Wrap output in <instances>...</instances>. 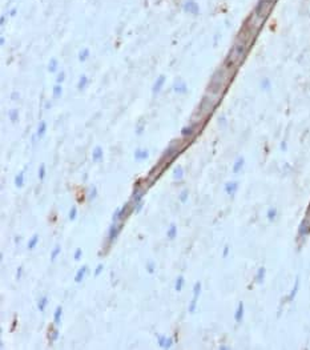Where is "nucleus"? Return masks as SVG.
I'll use <instances>...</instances> for the list:
<instances>
[{"instance_id":"obj_1","label":"nucleus","mask_w":310,"mask_h":350,"mask_svg":"<svg viewBox=\"0 0 310 350\" xmlns=\"http://www.w3.org/2000/svg\"><path fill=\"white\" fill-rule=\"evenodd\" d=\"M131 204L132 202H125L121 208H117V209L114 210V213L112 216V221H113V223H118V221L124 220L127 216H129L132 212L135 210L133 206H131Z\"/></svg>"},{"instance_id":"obj_2","label":"nucleus","mask_w":310,"mask_h":350,"mask_svg":"<svg viewBox=\"0 0 310 350\" xmlns=\"http://www.w3.org/2000/svg\"><path fill=\"white\" fill-rule=\"evenodd\" d=\"M121 229H123V224H118V223H113V224L109 227V229H108V237H107L109 245H110V244H113L114 240H116V238L118 237V234H120Z\"/></svg>"},{"instance_id":"obj_3","label":"nucleus","mask_w":310,"mask_h":350,"mask_svg":"<svg viewBox=\"0 0 310 350\" xmlns=\"http://www.w3.org/2000/svg\"><path fill=\"white\" fill-rule=\"evenodd\" d=\"M87 273H88V266L87 265H84V266H81L80 269L77 270V273H76V276H75V282H81L83 280H84V277L87 276Z\"/></svg>"},{"instance_id":"obj_4","label":"nucleus","mask_w":310,"mask_h":350,"mask_svg":"<svg viewBox=\"0 0 310 350\" xmlns=\"http://www.w3.org/2000/svg\"><path fill=\"white\" fill-rule=\"evenodd\" d=\"M61 316H63V308L61 306H57L55 313H54V322L55 325H59V323L61 322Z\"/></svg>"},{"instance_id":"obj_5","label":"nucleus","mask_w":310,"mask_h":350,"mask_svg":"<svg viewBox=\"0 0 310 350\" xmlns=\"http://www.w3.org/2000/svg\"><path fill=\"white\" fill-rule=\"evenodd\" d=\"M48 302H50L48 297H47V296H43L39 300V302H37V309L40 310V312H44V310H45V308H47V305H48Z\"/></svg>"},{"instance_id":"obj_6","label":"nucleus","mask_w":310,"mask_h":350,"mask_svg":"<svg viewBox=\"0 0 310 350\" xmlns=\"http://www.w3.org/2000/svg\"><path fill=\"white\" fill-rule=\"evenodd\" d=\"M148 156H149L148 150H141V149H139V150H136V153H135V158H136L137 161L145 160V158H148Z\"/></svg>"},{"instance_id":"obj_7","label":"nucleus","mask_w":310,"mask_h":350,"mask_svg":"<svg viewBox=\"0 0 310 350\" xmlns=\"http://www.w3.org/2000/svg\"><path fill=\"white\" fill-rule=\"evenodd\" d=\"M166 236H168L169 240H174V238H176V236H177V227L174 224H172L169 227V229H168V232H166Z\"/></svg>"},{"instance_id":"obj_8","label":"nucleus","mask_w":310,"mask_h":350,"mask_svg":"<svg viewBox=\"0 0 310 350\" xmlns=\"http://www.w3.org/2000/svg\"><path fill=\"white\" fill-rule=\"evenodd\" d=\"M37 244H39V234H33L32 238H31V240L28 241V246H27V248H28V250L35 249Z\"/></svg>"},{"instance_id":"obj_9","label":"nucleus","mask_w":310,"mask_h":350,"mask_svg":"<svg viewBox=\"0 0 310 350\" xmlns=\"http://www.w3.org/2000/svg\"><path fill=\"white\" fill-rule=\"evenodd\" d=\"M15 185L17 188H21L24 185V172H19V175L15 177Z\"/></svg>"},{"instance_id":"obj_10","label":"nucleus","mask_w":310,"mask_h":350,"mask_svg":"<svg viewBox=\"0 0 310 350\" xmlns=\"http://www.w3.org/2000/svg\"><path fill=\"white\" fill-rule=\"evenodd\" d=\"M92 158H93V161H100L101 158H103V149H101L100 147L95 148L93 153H92Z\"/></svg>"},{"instance_id":"obj_11","label":"nucleus","mask_w":310,"mask_h":350,"mask_svg":"<svg viewBox=\"0 0 310 350\" xmlns=\"http://www.w3.org/2000/svg\"><path fill=\"white\" fill-rule=\"evenodd\" d=\"M184 283H185L184 277H183V276H180V277L176 280V283H174V290H176V292H181V290H183V287H184Z\"/></svg>"},{"instance_id":"obj_12","label":"nucleus","mask_w":310,"mask_h":350,"mask_svg":"<svg viewBox=\"0 0 310 350\" xmlns=\"http://www.w3.org/2000/svg\"><path fill=\"white\" fill-rule=\"evenodd\" d=\"M184 177V171L181 166H177L176 169L173 171V179L174 180H181Z\"/></svg>"},{"instance_id":"obj_13","label":"nucleus","mask_w":310,"mask_h":350,"mask_svg":"<svg viewBox=\"0 0 310 350\" xmlns=\"http://www.w3.org/2000/svg\"><path fill=\"white\" fill-rule=\"evenodd\" d=\"M188 197H189V190H188V189H184L183 192L180 193L179 200H180V202H181V204H185V202L188 201Z\"/></svg>"},{"instance_id":"obj_14","label":"nucleus","mask_w":310,"mask_h":350,"mask_svg":"<svg viewBox=\"0 0 310 350\" xmlns=\"http://www.w3.org/2000/svg\"><path fill=\"white\" fill-rule=\"evenodd\" d=\"M200 292H201V283H200V282H196V283H194V287H193V298H194V300H198Z\"/></svg>"},{"instance_id":"obj_15","label":"nucleus","mask_w":310,"mask_h":350,"mask_svg":"<svg viewBox=\"0 0 310 350\" xmlns=\"http://www.w3.org/2000/svg\"><path fill=\"white\" fill-rule=\"evenodd\" d=\"M61 253V246H59V245H56L54 249H52V252H51V260L52 261H55L56 260V257L59 256Z\"/></svg>"},{"instance_id":"obj_16","label":"nucleus","mask_w":310,"mask_h":350,"mask_svg":"<svg viewBox=\"0 0 310 350\" xmlns=\"http://www.w3.org/2000/svg\"><path fill=\"white\" fill-rule=\"evenodd\" d=\"M166 339H168V337H165V335H157L158 346L162 348V349H165V346H166Z\"/></svg>"},{"instance_id":"obj_17","label":"nucleus","mask_w":310,"mask_h":350,"mask_svg":"<svg viewBox=\"0 0 310 350\" xmlns=\"http://www.w3.org/2000/svg\"><path fill=\"white\" fill-rule=\"evenodd\" d=\"M45 165H44V164H41L40 165V168H39V173H37V176H39V180L40 181H43L44 179H45Z\"/></svg>"},{"instance_id":"obj_18","label":"nucleus","mask_w":310,"mask_h":350,"mask_svg":"<svg viewBox=\"0 0 310 350\" xmlns=\"http://www.w3.org/2000/svg\"><path fill=\"white\" fill-rule=\"evenodd\" d=\"M59 335H60V333H59V330L57 329H54V330H51V333H50V341L51 342H55V341L59 338Z\"/></svg>"},{"instance_id":"obj_19","label":"nucleus","mask_w":310,"mask_h":350,"mask_svg":"<svg viewBox=\"0 0 310 350\" xmlns=\"http://www.w3.org/2000/svg\"><path fill=\"white\" fill-rule=\"evenodd\" d=\"M76 217H77V208H76V206H72V208H71V210H69L68 218H69L71 221H73V220H76Z\"/></svg>"},{"instance_id":"obj_20","label":"nucleus","mask_w":310,"mask_h":350,"mask_svg":"<svg viewBox=\"0 0 310 350\" xmlns=\"http://www.w3.org/2000/svg\"><path fill=\"white\" fill-rule=\"evenodd\" d=\"M147 270L149 274H153L154 272H156V265H154L153 261H149V262L147 264Z\"/></svg>"},{"instance_id":"obj_21","label":"nucleus","mask_w":310,"mask_h":350,"mask_svg":"<svg viewBox=\"0 0 310 350\" xmlns=\"http://www.w3.org/2000/svg\"><path fill=\"white\" fill-rule=\"evenodd\" d=\"M176 156L177 154V152H176V148L174 147H169L166 149V152H165V154H164V157H170V156Z\"/></svg>"},{"instance_id":"obj_22","label":"nucleus","mask_w":310,"mask_h":350,"mask_svg":"<svg viewBox=\"0 0 310 350\" xmlns=\"http://www.w3.org/2000/svg\"><path fill=\"white\" fill-rule=\"evenodd\" d=\"M143 208H144V201H140V202H137V204H133V209H135L136 213H140Z\"/></svg>"},{"instance_id":"obj_23","label":"nucleus","mask_w":310,"mask_h":350,"mask_svg":"<svg viewBox=\"0 0 310 350\" xmlns=\"http://www.w3.org/2000/svg\"><path fill=\"white\" fill-rule=\"evenodd\" d=\"M45 128H47L45 123H41L40 127H39V131H37V136H39V137H41L44 133H45Z\"/></svg>"},{"instance_id":"obj_24","label":"nucleus","mask_w":310,"mask_h":350,"mask_svg":"<svg viewBox=\"0 0 310 350\" xmlns=\"http://www.w3.org/2000/svg\"><path fill=\"white\" fill-rule=\"evenodd\" d=\"M104 270V265L103 264H99L96 266V270H95V277H97V276H100L101 274V272H103Z\"/></svg>"},{"instance_id":"obj_25","label":"nucleus","mask_w":310,"mask_h":350,"mask_svg":"<svg viewBox=\"0 0 310 350\" xmlns=\"http://www.w3.org/2000/svg\"><path fill=\"white\" fill-rule=\"evenodd\" d=\"M96 196H97V189H96V187H91V193H89V197H88V198H89V200L92 201Z\"/></svg>"},{"instance_id":"obj_26","label":"nucleus","mask_w":310,"mask_h":350,"mask_svg":"<svg viewBox=\"0 0 310 350\" xmlns=\"http://www.w3.org/2000/svg\"><path fill=\"white\" fill-rule=\"evenodd\" d=\"M73 257H75V260L76 261H79L83 257V250L80 249V248H79V249H76L75 250V254H73Z\"/></svg>"},{"instance_id":"obj_27","label":"nucleus","mask_w":310,"mask_h":350,"mask_svg":"<svg viewBox=\"0 0 310 350\" xmlns=\"http://www.w3.org/2000/svg\"><path fill=\"white\" fill-rule=\"evenodd\" d=\"M162 84H164V77H160V79H158V80H157L156 85H154V92H156V91H160V89H161V85H162Z\"/></svg>"},{"instance_id":"obj_28","label":"nucleus","mask_w":310,"mask_h":350,"mask_svg":"<svg viewBox=\"0 0 310 350\" xmlns=\"http://www.w3.org/2000/svg\"><path fill=\"white\" fill-rule=\"evenodd\" d=\"M21 277H23V266H19L17 268V272H16V278L20 280Z\"/></svg>"},{"instance_id":"obj_29","label":"nucleus","mask_w":310,"mask_h":350,"mask_svg":"<svg viewBox=\"0 0 310 350\" xmlns=\"http://www.w3.org/2000/svg\"><path fill=\"white\" fill-rule=\"evenodd\" d=\"M85 84H87V77H85V76H83V77L80 79V83H79V88L85 87Z\"/></svg>"},{"instance_id":"obj_30","label":"nucleus","mask_w":310,"mask_h":350,"mask_svg":"<svg viewBox=\"0 0 310 350\" xmlns=\"http://www.w3.org/2000/svg\"><path fill=\"white\" fill-rule=\"evenodd\" d=\"M173 338H172V337H169V338L166 339V346H165V349H169V348H172V345H173Z\"/></svg>"},{"instance_id":"obj_31","label":"nucleus","mask_w":310,"mask_h":350,"mask_svg":"<svg viewBox=\"0 0 310 350\" xmlns=\"http://www.w3.org/2000/svg\"><path fill=\"white\" fill-rule=\"evenodd\" d=\"M54 93H55V96H59V95L61 93V87L56 85V87H55V89H54Z\"/></svg>"},{"instance_id":"obj_32","label":"nucleus","mask_w":310,"mask_h":350,"mask_svg":"<svg viewBox=\"0 0 310 350\" xmlns=\"http://www.w3.org/2000/svg\"><path fill=\"white\" fill-rule=\"evenodd\" d=\"M11 117L12 120H16V112H11Z\"/></svg>"}]
</instances>
